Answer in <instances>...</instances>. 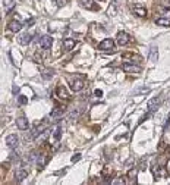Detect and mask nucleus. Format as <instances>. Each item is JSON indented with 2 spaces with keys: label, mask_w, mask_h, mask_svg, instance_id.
Masks as SVG:
<instances>
[{
  "label": "nucleus",
  "mask_w": 170,
  "mask_h": 185,
  "mask_svg": "<svg viewBox=\"0 0 170 185\" xmlns=\"http://www.w3.org/2000/svg\"><path fill=\"white\" fill-rule=\"evenodd\" d=\"M114 47V41L112 38H106V40H103L101 43L98 44V50H101V51H107V50H112Z\"/></svg>",
  "instance_id": "obj_1"
},
{
  "label": "nucleus",
  "mask_w": 170,
  "mask_h": 185,
  "mask_svg": "<svg viewBox=\"0 0 170 185\" xmlns=\"http://www.w3.org/2000/svg\"><path fill=\"white\" fill-rule=\"evenodd\" d=\"M132 12H134V15L138 18H145L147 16V9L145 7H142L139 5H134L132 6Z\"/></svg>",
  "instance_id": "obj_2"
},
{
  "label": "nucleus",
  "mask_w": 170,
  "mask_h": 185,
  "mask_svg": "<svg viewBox=\"0 0 170 185\" xmlns=\"http://www.w3.org/2000/svg\"><path fill=\"white\" fill-rule=\"evenodd\" d=\"M51 44H53V40H51L50 35H43L40 40V46L43 47V49H45V50H49L51 47Z\"/></svg>",
  "instance_id": "obj_3"
},
{
  "label": "nucleus",
  "mask_w": 170,
  "mask_h": 185,
  "mask_svg": "<svg viewBox=\"0 0 170 185\" xmlns=\"http://www.w3.org/2000/svg\"><path fill=\"white\" fill-rule=\"evenodd\" d=\"M84 85H85V82H84V79H74L72 81V84H70V88L75 91V93H78V91H81L82 88H84Z\"/></svg>",
  "instance_id": "obj_4"
},
{
  "label": "nucleus",
  "mask_w": 170,
  "mask_h": 185,
  "mask_svg": "<svg viewBox=\"0 0 170 185\" xmlns=\"http://www.w3.org/2000/svg\"><path fill=\"white\" fill-rule=\"evenodd\" d=\"M123 71L128 73H139L141 72V68L135 66V65H129V63H123Z\"/></svg>",
  "instance_id": "obj_5"
},
{
  "label": "nucleus",
  "mask_w": 170,
  "mask_h": 185,
  "mask_svg": "<svg viewBox=\"0 0 170 185\" xmlns=\"http://www.w3.org/2000/svg\"><path fill=\"white\" fill-rule=\"evenodd\" d=\"M129 41H130V37L126 33H119L117 34V43H119V46H126Z\"/></svg>",
  "instance_id": "obj_6"
},
{
  "label": "nucleus",
  "mask_w": 170,
  "mask_h": 185,
  "mask_svg": "<svg viewBox=\"0 0 170 185\" xmlns=\"http://www.w3.org/2000/svg\"><path fill=\"white\" fill-rule=\"evenodd\" d=\"M159 104H160V99H157V97H154V99H151V100L148 101V104H147L148 112L151 113V112H154V110H157V107H159Z\"/></svg>",
  "instance_id": "obj_7"
},
{
  "label": "nucleus",
  "mask_w": 170,
  "mask_h": 185,
  "mask_svg": "<svg viewBox=\"0 0 170 185\" xmlns=\"http://www.w3.org/2000/svg\"><path fill=\"white\" fill-rule=\"evenodd\" d=\"M7 28L11 29L12 33H19L22 29V24L19 22V21H11L9 25H7Z\"/></svg>",
  "instance_id": "obj_8"
},
{
  "label": "nucleus",
  "mask_w": 170,
  "mask_h": 185,
  "mask_svg": "<svg viewBox=\"0 0 170 185\" xmlns=\"http://www.w3.org/2000/svg\"><path fill=\"white\" fill-rule=\"evenodd\" d=\"M6 144H7V147L9 148H15V147H18V137L16 135H9V137H6Z\"/></svg>",
  "instance_id": "obj_9"
},
{
  "label": "nucleus",
  "mask_w": 170,
  "mask_h": 185,
  "mask_svg": "<svg viewBox=\"0 0 170 185\" xmlns=\"http://www.w3.org/2000/svg\"><path fill=\"white\" fill-rule=\"evenodd\" d=\"M16 126L21 131H25V129H28V119L23 118V116H21V118L16 119Z\"/></svg>",
  "instance_id": "obj_10"
},
{
  "label": "nucleus",
  "mask_w": 170,
  "mask_h": 185,
  "mask_svg": "<svg viewBox=\"0 0 170 185\" xmlns=\"http://www.w3.org/2000/svg\"><path fill=\"white\" fill-rule=\"evenodd\" d=\"M56 94L60 97V99H65V100H68L69 99V93L66 91V88L65 87H62V85H59L56 88Z\"/></svg>",
  "instance_id": "obj_11"
},
{
  "label": "nucleus",
  "mask_w": 170,
  "mask_h": 185,
  "mask_svg": "<svg viewBox=\"0 0 170 185\" xmlns=\"http://www.w3.org/2000/svg\"><path fill=\"white\" fill-rule=\"evenodd\" d=\"M28 176V172L25 170V169H19V170H16V174H15V178H16L18 182H21V181H23L25 178Z\"/></svg>",
  "instance_id": "obj_12"
},
{
  "label": "nucleus",
  "mask_w": 170,
  "mask_h": 185,
  "mask_svg": "<svg viewBox=\"0 0 170 185\" xmlns=\"http://www.w3.org/2000/svg\"><path fill=\"white\" fill-rule=\"evenodd\" d=\"M75 47V40H72V38H66V40H63V49L65 50H72Z\"/></svg>",
  "instance_id": "obj_13"
},
{
  "label": "nucleus",
  "mask_w": 170,
  "mask_h": 185,
  "mask_svg": "<svg viewBox=\"0 0 170 185\" xmlns=\"http://www.w3.org/2000/svg\"><path fill=\"white\" fill-rule=\"evenodd\" d=\"M159 59V51H157V47L155 46H151V49H150V60L151 62H157Z\"/></svg>",
  "instance_id": "obj_14"
},
{
  "label": "nucleus",
  "mask_w": 170,
  "mask_h": 185,
  "mask_svg": "<svg viewBox=\"0 0 170 185\" xmlns=\"http://www.w3.org/2000/svg\"><path fill=\"white\" fill-rule=\"evenodd\" d=\"M63 112H65V107H60V106L54 107L51 110V118H59L60 115H63Z\"/></svg>",
  "instance_id": "obj_15"
},
{
  "label": "nucleus",
  "mask_w": 170,
  "mask_h": 185,
  "mask_svg": "<svg viewBox=\"0 0 170 185\" xmlns=\"http://www.w3.org/2000/svg\"><path fill=\"white\" fill-rule=\"evenodd\" d=\"M29 41H31V35H29L28 33L22 34V35L19 37V43H21V44H23V46H27Z\"/></svg>",
  "instance_id": "obj_16"
},
{
  "label": "nucleus",
  "mask_w": 170,
  "mask_h": 185,
  "mask_svg": "<svg viewBox=\"0 0 170 185\" xmlns=\"http://www.w3.org/2000/svg\"><path fill=\"white\" fill-rule=\"evenodd\" d=\"M81 2V6H84L87 9H96V5L92 0H79Z\"/></svg>",
  "instance_id": "obj_17"
},
{
  "label": "nucleus",
  "mask_w": 170,
  "mask_h": 185,
  "mask_svg": "<svg viewBox=\"0 0 170 185\" xmlns=\"http://www.w3.org/2000/svg\"><path fill=\"white\" fill-rule=\"evenodd\" d=\"M3 6H5V11L6 12H11L15 6V2L13 0H3Z\"/></svg>",
  "instance_id": "obj_18"
},
{
  "label": "nucleus",
  "mask_w": 170,
  "mask_h": 185,
  "mask_svg": "<svg viewBox=\"0 0 170 185\" xmlns=\"http://www.w3.org/2000/svg\"><path fill=\"white\" fill-rule=\"evenodd\" d=\"M157 25H161V27H170V21L169 19H166V18H159L157 21H155Z\"/></svg>",
  "instance_id": "obj_19"
},
{
  "label": "nucleus",
  "mask_w": 170,
  "mask_h": 185,
  "mask_svg": "<svg viewBox=\"0 0 170 185\" xmlns=\"http://www.w3.org/2000/svg\"><path fill=\"white\" fill-rule=\"evenodd\" d=\"M49 134H50V129H44V131H43V134L38 137V141H40V143H43V141H44L45 138L49 137Z\"/></svg>",
  "instance_id": "obj_20"
},
{
  "label": "nucleus",
  "mask_w": 170,
  "mask_h": 185,
  "mask_svg": "<svg viewBox=\"0 0 170 185\" xmlns=\"http://www.w3.org/2000/svg\"><path fill=\"white\" fill-rule=\"evenodd\" d=\"M45 160H47V157H45V156H40V157H38V162H37V165H38V169L44 168Z\"/></svg>",
  "instance_id": "obj_21"
},
{
  "label": "nucleus",
  "mask_w": 170,
  "mask_h": 185,
  "mask_svg": "<svg viewBox=\"0 0 170 185\" xmlns=\"http://www.w3.org/2000/svg\"><path fill=\"white\" fill-rule=\"evenodd\" d=\"M43 77H44L45 79H50L51 77H53V71H51V69H44V71H43Z\"/></svg>",
  "instance_id": "obj_22"
},
{
  "label": "nucleus",
  "mask_w": 170,
  "mask_h": 185,
  "mask_svg": "<svg viewBox=\"0 0 170 185\" xmlns=\"http://www.w3.org/2000/svg\"><path fill=\"white\" fill-rule=\"evenodd\" d=\"M18 103L22 106V104H27L28 100H27V97H25V95H19V97H18Z\"/></svg>",
  "instance_id": "obj_23"
},
{
  "label": "nucleus",
  "mask_w": 170,
  "mask_h": 185,
  "mask_svg": "<svg viewBox=\"0 0 170 185\" xmlns=\"http://www.w3.org/2000/svg\"><path fill=\"white\" fill-rule=\"evenodd\" d=\"M136 172H138L136 169H130L129 172H128V178H130V179H134V178L136 176Z\"/></svg>",
  "instance_id": "obj_24"
},
{
  "label": "nucleus",
  "mask_w": 170,
  "mask_h": 185,
  "mask_svg": "<svg viewBox=\"0 0 170 185\" xmlns=\"http://www.w3.org/2000/svg\"><path fill=\"white\" fill-rule=\"evenodd\" d=\"M112 184H113V185L125 184V179H122V178H116V179H112Z\"/></svg>",
  "instance_id": "obj_25"
},
{
  "label": "nucleus",
  "mask_w": 170,
  "mask_h": 185,
  "mask_svg": "<svg viewBox=\"0 0 170 185\" xmlns=\"http://www.w3.org/2000/svg\"><path fill=\"white\" fill-rule=\"evenodd\" d=\"M60 131H62L60 126H57V128L54 129V140H59V138H60Z\"/></svg>",
  "instance_id": "obj_26"
},
{
  "label": "nucleus",
  "mask_w": 170,
  "mask_h": 185,
  "mask_svg": "<svg viewBox=\"0 0 170 185\" xmlns=\"http://www.w3.org/2000/svg\"><path fill=\"white\" fill-rule=\"evenodd\" d=\"M66 2H68V0H56L57 6H65L66 5Z\"/></svg>",
  "instance_id": "obj_27"
},
{
  "label": "nucleus",
  "mask_w": 170,
  "mask_h": 185,
  "mask_svg": "<svg viewBox=\"0 0 170 185\" xmlns=\"http://www.w3.org/2000/svg\"><path fill=\"white\" fill-rule=\"evenodd\" d=\"M94 94H96L97 97H101V95H103V91H101V90H96V91H94Z\"/></svg>",
  "instance_id": "obj_28"
},
{
  "label": "nucleus",
  "mask_w": 170,
  "mask_h": 185,
  "mask_svg": "<svg viewBox=\"0 0 170 185\" xmlns=\"http://www.w3.org/2000/svg\"><path fill=\"white\" fill-rule=\"evenodd\" d=\"M79 159H81V156H79V154H76V156H74V157H72V162H78V160H79Z\"/></svg>",
  "instance_id": "obj_29"
}]
</instances>
